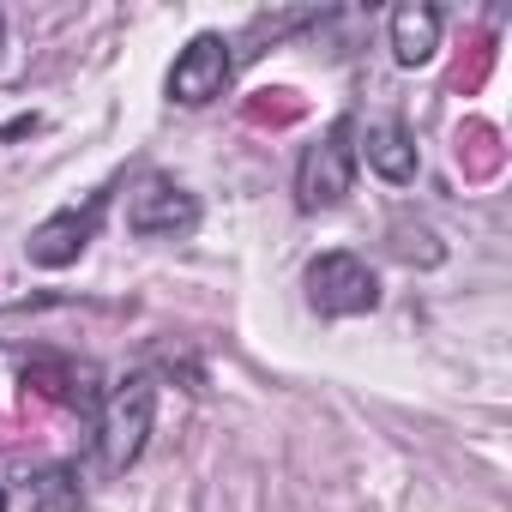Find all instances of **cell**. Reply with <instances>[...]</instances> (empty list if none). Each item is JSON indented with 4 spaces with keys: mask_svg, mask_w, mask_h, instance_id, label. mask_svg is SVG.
Masks as SVG:
<instances>
[{
    "mask_svg": "<svg viewBox=\"0 0 512 512\" xmlns=\"http://www.w3.org/2000/svg\"><path fill=\"white\" fill-rule=\"evenodd\" d=\"M0 512H7V488H0Z\"/></svg>",
    "mask_w": 512,
    "mask_h": 512,
    "instance_id": "obj_14",
    "label": "cell"
},
{
    "mask_svg": "<svg viewBox=\"0 0 512 512\" xmlns=\"http://www.w3.org/2000/svg\"><path fill=\"white\" fill-rule=\"evenodd\" d=\"M356 169H362V163H356V121L338 115V121L326 127V139L308 145L302 163H296V205H302V211H332V205H344L350 187H356Z\"/></svg>",
    "mask_w": 512,
    "mask_h": 512,
    "instance_id": "obj_2",
    "label": "cell"
},
{
    "mask_svg": "<svg viewBox=\"0 0 512 512\" xmlns=\"http://www.w3.org/2000/svg\"><path fill=\"white\" fill-rule=\"evenodd\" d=\"M25 386H37L43 398H55V404H67V410H79V416H97V404H103V392L91 386V368H79V362H31L25 368Z\"/></svg>",
    "mask_w": 512,
    "mask_h": 512,
    "instance_id": "obj_9",
    "label": "cell"
},
{
    "mask_svg": "<svg viewBox=\"0 0 512 512\" xmlns=\"http://www.w3.org/2000/svg\"><path fill=\"white\" fill-rule=\"evenodd\" d=\"M229 79H235L229 37L199 31V37L175 55V67H169V103H181V109H205V103H217V97L229 91Z\"/></svg>",
    "mask_w": 512,
    "mask_h": 512,
    "instance_id": "obj_6",
    "label": "cell"
},
{
    "mask_svg": "<svg viewBox=\"0 0 512 512\" xmlns=\"http://www.w3.org/2000/svg\"><path fill=\"white\" fill-rule=\"evenodd\" d=\"M464 151H476V163H470L476 175H494V169H500V145H494V127H482V121H476V127H464V133H458V157H464Z\"/></svg>",
    "mask_w": 512,
    "mask_h": 512,
    "instance_id": "obj_11",
    "label": "cell"
},
{
    "mask_svg": "<svg viewBox=\"0 0 512 512\" xmlns=\"http://www.w3.org/2000/svg\"><path fill=\"white\" fill-rule=\"evenodd\" d=\"M127 229L139 241H181V235L199 229V199L175 175H145L127 193Z\"/></svg>",
    "mask_w": 512,
    "mask_h": 512,
    "instance_id": "obj_5",
    "label": "cell"
},
{
    "mask_svg": "<svg viewBox=\"0 0 512 512\" xmlns=\"http://www.w3.org/2000/svg\"><path fill=\"white\" fill-rule=\"evenodd\" d=\"M79 506H85L79 464H49L31 476V512H79Z\"/></svg>",
    "mask_w": 512,
    "mask_h": 512,
    "instance_id": "obj_10",
    "label": "cell"
},
{
    "mask_svg": "<svg viewBox=\"0 0 512 512\" xmlns=\"http://www.w3.org/2000/svg\"><path fill=\"white\" fill-rule=\"evenodd\" d=\"M356 163H368L380 181H392V187H404V181H416V139H410V127L404 121H368V127H356Z\"/></svg>",
    "mask_w": 512,
    "mask_h": 512,
    "instance_id": "obj_7",
    "label": "cell"
},
{
    "mask_svg": "<svg viewBox=\"0 0 512 512\" xmlns=\"http://www.w3.org/2000/svg\"><path fill=\"white\" fill-rule=\"evenodd\" d=\"M302 284H308V308L326 314V320H356V314L380 308V278L350 247H332V253H320V260H308Z\"/></svg>",
    "mask_w": 512,
    "mask_h": 512,
    "instance_id": "obj_3",
    "label": "cell"
},
{
    "mask_svg": "<svg viewBox=\"0 0 512 512\" xmlns=\"http://www.w3.org/2000/svg\"><path fill=\"white\" fill-rule=\"evenodd\" d=\"M440 31H446V13L440 7H398L392 13V55L398 67H428L440 55Z\"/></svg>",
    "mask_w": 512,
    "mask_h": 512,
    "instance_id": "obj_8",
    "label": "cell"
},
{
    "mask_svg": "<svg viewBox=\"0 0 512 512\" xmlns=\"http://www.w3.org/2000/svg\"><path fill=\"white\" fill-rule=\"evenodd\" d=\"M109 193H115V187H97L85 205H61V211H49V217L31 229V241H25L31 266H43V272H67V266H79V253H85V247L97 241V229H103Z\"/></svg>",
    "mask_w": 512,
    "mask_h": 512,
    "instance_id": "obj_4",
    "label": "cell"
},
{
    "mask_svg": "<svg viewBox=\"0 0 512 512\" xmlns=\"http://www.w3.org/2000/svg\"><path fill=\"white\" fill-rule=\"evenodd\" d=\"M0 49H7V13H0Z\"/></svg>",
    "mask_w": 512,
    "mask_h": 512,
    "instance_id": "obj_13",
    "label": "cell"
},
{
    "mask_svg": "<svg viewBox=\"0 0 512 512\" xmlns=\"http://www.w3.org/2000/svg\"><path fill=\"white\" fill-rule=\"evenodd\" d=\"M151 422H157V380L151 374H127L103 392L91 428H97V464L109 476L133 470L145 458V440H151Z\"/></svg>",
    "mask_w": 512,
    "mask_h": 512,
    "instance_id": "obj_1",
    "label": "cell"
},
{
    "mask_svg": "<svg viewBox=\"0 0 512 512\" xmlns=\"http://www.w3.org/2000/svg\"><path fill=\"white\" fill-rule=\"evenodd\" d=\"M247 115H253V121L284 127V121H296V115H302V97H296V91H260V97L247 103Z\"/></svg>",
    "mask_w": 512,
    "mask_h": 512,
    "instance_id": "obj_12",
    "label": "cell"
}]
</instances>
